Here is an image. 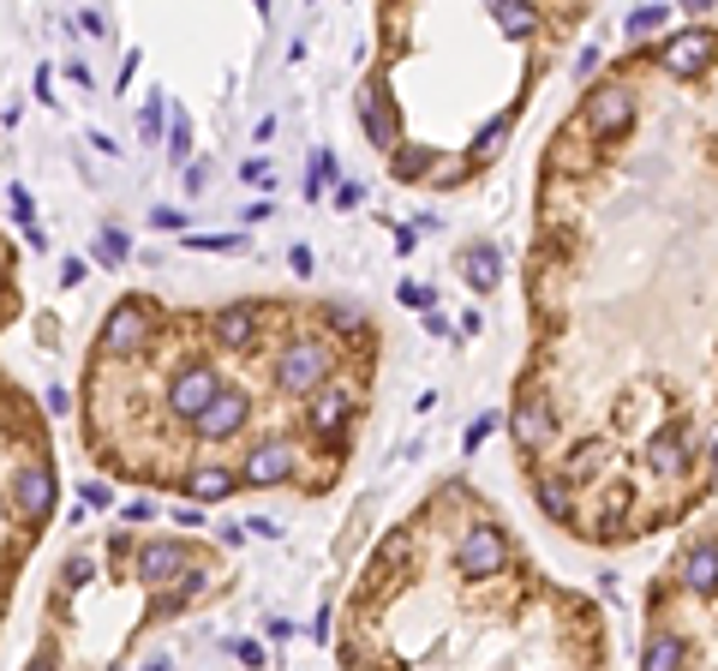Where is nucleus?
Returning a JSON list of instances; mask_svg holds the SVG:
<instances>
[{
    "label": "nucleus",
    "mask_w": 718,
    "mask_h": 671,
    "mask_svg": "<svg viewBox=\"0 0 718 671\" xmlns=\"http://www.w3.org/2000/svg\"><path fill=\"white\" fill-rule=\"evenodd\" d=\"M329 366H336V354H329L324 336H293L288 348H281L276 360V384L288 390V396H317L329 378Z\"/></svg>",
    "instance_id": "obj_1"
},
{
    "label": "nucleus",
    "mask_w": 718,
    "mask_h": 671,
    "mask_svg": "<svg viewBox=\"0 0 718 671\" xmlns=\"http://www.w3.org/2000/svg\"><path fill=\"white\" fill-rule=\"evenodd\" d=\"M575 120L587 126L593 144H611V138H623L628 126H635V96H628L623 84H593V91L581 96V114H575Z\"/></svg>",
    "instance_id": "obj_2"
},
{
    "label": "nucleus",
    "mask_w": 718,
    "mask_h": 671,
    "mask_svg": "<svg viewBox=\"0 0 718 671\" xmlns=\"http://www.w3.org/2000/svg\"><path fill=\"white\" fill-rule=\"evenodd\" d=\"M509 564V534L503 528H491V522H473L467 534H461V546H455V569L467 581H485V576H497V569Z\"/></svg>",
    "instance_id": "obj_3"
},
{
    "label": "nucleus",
    "mask_w": 718,
    "mask_h": 671,
    "mask_svg": "<svg viewBox=\"0 0 718 671\" xmlns=\"http://www.w3.org/2000/svg\"><path fill=\"white\" fill-rule=\"evenodd\" d=\"M222 390H228V384L210 372V366H186V372H180L174 384H169V414H180V420L198 426L204 414H210V402L222 396Z\"/></svg>",
    "instance_id": "obj_4"
},
{
    "label": "nucleus",
    "mask_w": 718,
    "mask_h": 671,
    "mask_svg": "<svg viewBox=\"0 0 718 671\" xmlns=\"http://www.w3.org/2000/svg\"><path fill=\"white\" fill-rule=\"evenodd\" d=\"M713 48H718L713 31H676L671 43L659 48V67L671 72V79H695V72L713 67Z\"/></svg>",
    "instance_id": "obj_5"
},
{
    "label": "nucleus",
    "mask_w": 718,
    "mask_h": 671,
    "mask_svg": "<svg viewBox=\"0 0 718 671\" xmlns=\"http://www.w3.org/2000/svg\"><path fill=\"white\" fill-rule=\"evenodd\" d=\"M240 474H246V486H281V479L300 474V450H293L288 438H264V444H252Z\"/></svg>",
    "instance_id": "obj_6"
},
{
    "label": "nucleus",
    "mask_w": 718,
    "mask_h": 671,
    "mask_svg": "<svg viewBox=\"0 0 718 671\" xmlns=\"http://www.w3.org/2000/svg\"><path fill=\"white\" fill-rule=\"evenodd\" d=\"M150 331H157V319H150V306H114L108 324H102V348L108 354H132L144 348Z\"/></svg>",
    "instance_id": "obj_7"
},
{
    "label": "nucleus",
    "mask_w": 718,
    "mask_h": 671,
    "mask_svg": "<svg viewBox=\"0 0 718 671\" xmlns=\"http://www.w3.org/2000/svg\"><path fill=\"white\" fill-rule=\"evenodd\" d=\"M192 569V552L180 546V540H144V546H138V581H150V588H157V581H174V576H186Z\"/></svg>",
    "instance_id": "obj_8"
},
{
    "label": "nucleus",
    "mask_w": 718,
    "mask_h": 671,
    "mask_svg": "<svg viewBox=\"0 0 718 671\" xmlns=\"http://www.w3.org/2000/svg\"><path fill=\"white\" fill-rule=\"evenodd\" d=\"M246 420H252V396H246V390H222V396L210 402V414H204L192 432H198V438H234Z\"/></svg>",
    "instance_id": "obj_9"
},
{
    "label": "nucleus",
    "mask_w": 718,
    "mask_h": 671,
    "mask_svg": "<svg viewBox=\"0 0 718 671\" xmlns=\"http://www.w3.org/2000/svg\"><path fill=\"white\" fill-rule=\"evenodd\" d=\"M19 510H24L31 528L48 522V510H55V474H48V462H31L19 474Z\"/></svg>",
    "instance_id": "obj_10"
},
{
    "label": "nucleus",
    "mask_w": 718,
    "mask_h": 671,
    "mask_svg": "<svg viewBox=\"0 0 718 671\" xmlns=\"http://www.w3.org/2000/svg\"><path fill=\"white\" fill-rule=\"evenodd\" d=\"M509 426H516V444L528 450V455H538V450L551 444V402H545V396H521V402H516V420H509Z\"/></svg>",
    "instance_id": "obj_11"
},
{
    "label": "nucleus",
    "mask_w": 718,
    "mask_h": 671,
    "mask_svg": "<svg viewBox=\"0 0 718 671\" xmlns=\"http://www.w3.org/2000/svg\"><path fill=\"white\" fill-rule=\"evenodd\" d=\"M593 150H599V144H587V126L569 120V126L557 132V144H551V169H557V174H587V169L599 162Z\"/></svg>",
    "instance_id": "obj_12"
},
{
    "label": "nucleus",
    "mask_w": 718,
    "mask_h": 671,
    "mask_svg": "<svg viewBox=\"0 0 718 671\" xmlns=\"http://www.w3.org/2000/svg\"><path fill=\"white\" fill-rule=\"evenodd\" d=\"M305 414H312V432L336 438L341 426H348V414H354V390H348V384H324V390L312 396V408H305Z\"/></svg>",
    "instance_id": "obj_13"
},
{
    "label": "nucleus",
    "mask_w": 718,
    "mask_h": 671,
    "mask_svg": "<svg viewBox=\"0 0 718 671\" xmlns=\"http://www.w3.org/2000/svg\"><path fill=\"white\" fill-rule=\"evenodd\" d=\"M258 324H264V312L258 306H228V312H216V342H222V348H252V342H258Z\"/></svg>",
    "instance_id": "obj_14"
},
{
    "label": "nucleus",
    "mask_w": 718,
    "mask_h": 671,
    "mask_svg": "<svg viewBox=\"0 0 718 671\" xmlns=\"http://www.w3.org/2000/svg\"><path fill=\"white\" fill-rule=\"evenodd\" d=\"M359 120H366V138H371L378 150L395 138L390 108H383V79H366V84H359Z\"/></svg>",
    "instance_id": "obj_15"
},
{
    "label": "nucleus",
    "mask_w": 718,
    "mask_h": 671,
    "mask_svg": "<svg viewBox=\"0 0 718 671\" xmlns=\"http://www.w3.org/2000/svg\"><path fill=\"white\" fill-rule=\"evenodd\" d=\"M461 276L473 282V294H491V288L503 282V252L497 246H467L461 252Z\"/></svg>",
    "instance_id": "obj_16"
},
{
    "label": "nucleus",
    "mask_w": 718,
    "mask_h": 671,
    "mask_svg": "<svg viewBox=\"0 0 718 671\" xmlns=\"http://www.w3.org/2000/svg\"><path fill=\"white\" fill-rule=\"evenodd\" d=\"M683 588L688 593H713L718 588V546L713 540H695V546L683 552Z\"/></svg>",
    "instance_id": "obj_17"
},
{
    "label": "nucleus",
    "mask_w": 718,
    "mask_h": 671,
    "mask_svg": "<svg viewBox=\"0 0 718 671\" xmlns=\"http://www.w3.org/2000/svg\"><path fill=\"white\" fill-rule=\"evenodd\" d=\"M688 455H695V450H688V438H676V432H652L647 438V467H652V474H664V479L683 474Z\"/></svg>",
    "instance_id": "obj_18"
},
{
    "label": "nucleus",
    "mask_w": 718,
    "mask_h": 671,
    "mask_svg": "<svg viewBox=\"0 0 718 671\" xmlns=\"http://www.w3.org/2000/svg\"><path fill=\"white\" fill-rule=\"evenodd\" d=\"M683 660H688V648L676 629H652L647 648H640V671H683Z\"/></svg>",
    "instance_id": "obj_19"
},
{
    "label": "nucleus",
    "mask_w": 718,
    "mask_h": 671,
    "mask_svg": "<svg viewBox=\"0 0 718 671\" xmlns=\"http://www.w3.org/2000/svg\"><path fill=\"white\" fill-rule=\"evenodd\" d=\"M533 504H538V510H545L551 516V522H575V498H569V479H538V486H533Z\"/></svg>",
    "instance_id": "obj_20"
},
{
    "label": "nucleus",
    "mask_w": 718,
    "mask_h": 671,
    "mask_svg": "<svg viewBox=\"0 0 718 671\" xmlns=\"http://www.w3.org/2000/svg\"><path fill=\"white\" fill-rule=\"evenodd\" d=\"M186 491L198 504H222L228 491H234V474H228V467H198V474H186Z\"/></svg>",
    "instance_id": "obj_21"
},
{
    "label": "nucleus",
    "mask_w": 718,
    "mask_h": 671,
    "mask_svg": "<svg viewBox=\"0 0 718 671\" xmlns=\"http://www.w3.org/2000/svg\"><path fill=\"white\" fill-rule=\"evenodd\" d=\"M491 24H497L503 36H533V31H538V12L509 0V7H491Z\"/></svg>",
    "instance_id": "obj_22"
},
{
    "label": "nucleus",
    "mask_w": 718,
    "mask_h": 671,
    "mask_svg": "<svg viewBox=\"0 0 718 671\" xmlns=\"http://www.w3.org/2000/svg\"><path fill=\"white\" fill-rule=\"evenodd\" d=\"M664 19H671L664 7H640V12H628V36H652Z\"/></svg>",
    "instance_id": "obj_23"
},
{
    "label": "nucleus",
    "mask_w": 718,
    "mask_h": 671,
    "mask_svg": "<svg viewBox=\"0 0 718 671\" xmlns=\"http://www.w3.org/2000/svg\"><path fill=\"white\" fill-rule=\"evenodd\" d=\"M503 132H509V120H491V126L479 132V144H473V157L491 162V157H497V144H503Z\"/></svg>",
    "instance_id": "obj_24"
},
{
    "label": "nucleus",
    "mask_w": 718,
    "mask_h": 671,
    "mask_svg": "<svg viewBox=\"0 0 718 671\" xmlns=\"http://www.w3.org/2000/svg\"><path fill=\"white\" fill-rule=\"evenodd\" d=\"M431 169V150H414V157H395V181H419Z\"/></svg>",
    "instance_id": "obj_25"
},
{
    "label": "nucleus",
    "mask_w": 718,
    "mask_h": 671,
    "mask_svg": "<svg viewBox=\"0 0 718 671\" xmlns=\"http://www.w3.org/2000/svg\"><path fill=\"white\" fill-rule=\"evenodd\" d=\"M126 258V234L120 228H102V264H120Z\"/></svg>",
    "instance_id": "obj_26"
},
{
    "label": "nucleus",
    "mask_w": 718,
    "mask_h": 671,
    "mask_svg": "<svg viewBox=\"0 0 718 671\" xmlns=\"http://www.w3.org/2000/svg\"><path fill=\"white\" fill-rule=\"evenodd\" d=\"M593 467H599V444H581L569 455V474H593Z\"/></svg>",
    "instance_id": "obj_27"
},
{
    "label": "nucleus",
    "mask_w": 718,
    "mask_h": 671,
    "mask_svg": "<svg viewBox=\"0 0 718 671\" xmlns=\"http://www.w3.org/2000/svg\"><path fill=\"white\" fill-rule=\"evenodd\" d=\"M395 294H402L407 306H431V288H419V282H402V288H395Z\"/></svg>",
    "instance_id": "obj_28"
},
{
    "label": "nucleus",
    "mask_w": 718,
    "mask_h": 671,
    "mask_svg": "<svg viewBox=\"0 0 718 671\" xmlns=\"http://www.w3.org/2000/svg\"><path fill=\"white\" fill-rule=\"evenodd\" d=\"M169 144H174V150H169V157H186V144H192V126H186V120H180V114H174V138H169Z\"/></svg>",
    "instance_id": "obj_29"
},
{
    "label": "nucleus",
    "mask_w": 718,
    "mask_h": 671,
    "mask_svg": "<svg viewBox=\"0 0 718 671\" xmlns=\"http://www.w3.org/2000/svg\"><path fill=\"white\" fill-rule=\"evenodd\" d=\"M359 198H366V186H354V181L336 186V205H341V210H359Z\"/></svg>",
    "instance_id": "obj_30"
},
{
    "label": "nucleus",
    "mask_w": 718,
    "mask_h": 671,
    "mask_svg": "<svg viewBox=\"0 0 718 671\" xmlns=\"http://www.w3.org/2000/svg\"><path fill=\"white\" fill-rule=\"evenodd\" d=\"M126 552H132V534H108V558H114V564H120V558H126Z\"/></svg>",
    "instance_id": "obj_31"
},
{
    "label": "nucleus",
    "mask_w": 718,
    "mask_h": 671,
    "mask_svg": "<svg viewBox=\"0 0 718 671\" xmlns=\"http://www.w3.org/2000/svg\"><path fill=\"white\" fill-rule=\"evenodd\" d=\"M60 282H67V288H72V282H84V264H79V258H67V264H60Z\"/></svg>",
    "instance_id": "obj_32"
},
{
    "label": "nucleus",
    "mask_w": 718,
    "mask_h": 671,
    "mask_svg": "<svg viewBox=\"0 0 718 671\" xmlns=\"http://www.w3.org/2000/svg\"><path fill=\"white\" fill-rule=\"evenodd\" d=\"M329 324H336V331H354V324H359V319H354V312H348V306H329Z\"/></svg>",
    "instance_id": "obj_33"
},
{
    "label": "nucleus",
    "mask_w": 718,
    "mask_h": 671,
    "mask_svg": "<svg viewBox=\"0 0 718 671\" xmlns=\"http://www.w3.org/2000/svg\"><path fill=\"white\" fill-rule=\"evenodd\" d=\"M24 671H55V653H48V648H43V653H36V660H31V666H24Z\"/></svg>",
    "instance_id": "obj_34"
},
{
    "label": "nucleus",
    "mask_w": 718,
    "mask_h": 671,
    "mask_svg": "<svg viewBox=\"0 0 718 671\" xmlns=\"http://www.w3.org/2000/svg\"><path fill=\"white\" fill-rule=\"evenodd\" d=\"M713 486H718V438H713Z\"/></svg>",
    "instance_id": "obj_35"
},
{
    "label": "nucleus",
    "mask_w": 718,
    "mask_h": 671,
    "mask_svg": "<svg viewBox=\"0 0 718 671\" xmlns=\"http://www.w3.org/2000/svg\"><path fill=\"white\" fill-rule=\"evenodd\" d=\"M144 671H169V660H150V666H144Z\"/></svg>",
    "instance_id": "obj_36"
}]
</instances>
